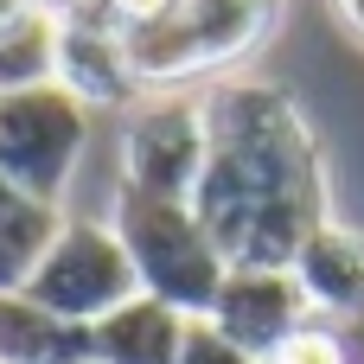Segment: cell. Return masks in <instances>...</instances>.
I'll return each mask as SVG.
<instances>
[{"label":"cell","mask_w":364,"mask_h":364,"mask_svg":"<svg viewBox=\"0 0 364 364\" xmlns=\"http://www.w3.org/2000/svg\"><path fill=\"white\" fill-rule=\"evenodd\" d=\"M205 96V173L192 192L230 269H288L294 250L333 224L320 134L307 128L294 90L269 77H218Z\"/></svg>","instance_id":"1"},{"label":"cell","mask_w":364,"mask_h":364,"mask_svg":"<svg viewBox=\"0 0 364 364\" xmlns=\"http://www.w3.org/2000/svg\"><path fill=\"white\" fill-rule=\"evenodd\" d=\"M282 19V0H173L160 19L122 26L128 70L141 90H179L243 64Z\"/></svg>","instance_id":"2"},{"label":"cell","mask_w":364,"mask_h":364,"mask_svg":"<svg viewBox=\"0 0 364 364\" xmlns=\"http://www.w3.org/2000/svg\"><path fill=\"white\" fill-rule=\"evenodd\" d=\"M109 224L134 262V282L141 294L166 301L173 314L186 320H205L230 262L218 256L211 230L198 224V211L186 198H154V192H134V186H115V205H109Z\"/></svg>","instance_id":"3"},{"label":"cell","mask_w":364,"mask_h":364,"mask_svg":"<svg viewBox=\"0 0 364 364\" xmlns=\"http://www.w3.org/2000/svg\"><path fill=\"white\" fill-rule=\"evenodd\" d=\"M90 102H77L64 83L38 90H0V179L64 205V186L83 166L90 147Z\"/></svg>","instance_id":"4"},{"label":"cell","mask_w":364,"mask_h":364,"mask_svg":"<svg viewBox=\"0 0 364 364\" xmlns=\"http://www.w3.org/2000/svg\"><path fill=\"white\" fill-rule=\"evenodd\" d=\"M26 294L70 326H96L102 314L128 307L141 294V282H134V262L109 218H64V230L45 250V262L32 269Z\"/></svg>","instance_id":"5"},{"label":"cell","mask_w":364,"mask_h":364,"mask_svg":"<svg viewBox=\"0 0 364 364\" xmlns=\"http://www.w3.org/2000/svg\"><path fill=\"white\" fill-rule=\"evenodd\" d=\"M205 96L192 90H154L128 109L122 122V179L115 186H134V192H154V198H186L198 192V173H205Z\"/></svg>","instance_id":"6"},{"label":"cell","mask_w":364,"mask_h":364,"mask_svg":"<svg viewBox=\"0 0 364 364\" xmlns=\"http://www.w3.org/2000/svg\"><path fill=\"white\" fill-rule=\"evenodd\" d=\"M205 320H211L237 352H250V358L269 364L294 333L314 326V307H307L294 269H230Z\"/></svg>","instance_id":"7"},{"label":"cell","mask_w":364,"mask_h":364,"mask_svg":"<svg viewBox=\"0 0 364 364\" xmlns=\"http://www.w3.org/2000/svg\"><path fill=\"white\" fill-rule=\"evenodd\" d=\"M58 83L90 102V109H134L141 102V83L128 70V45H122V26L109 19H64V38H58Z\"/></svg>","instance_id":"8"},{"label":"cell","mask_w":364,"mask_h":364,"mask_svg":"<svg viewBox=\"0 0 364 364\" xmlns=\"http://www.w3.org/2000/svg\"><path fill=\"white\" fill-rule=\"evenodd\" d=\"M294 282L314 307V320H346L364 314V237L352 224H320L301 250H294Z\"/></svg>","instance_id":"9"},{"label":"cell","mask_w":364,"mask_h":364,"mask_svg":"<svg viewBox=\"0 0 364 364\" xmlns=\"http://www.w3.org/2000/svg\"><path fill=\"white\" fill-rule=\"evenodd\" d=\"M186 314H173L154 294H134L128 307L102 314L90 326V358L96 364H179L186 352Z\"/></svg>","instance_id":"10"},{"label":"cell","mask_w":364,"mask_h":364,"mask_svg":"<svg viewBox=\"0 0 364 364\" xmlns=\"http://www.w3.org/2000/svg\"><path fill=\"white\" fill-rule=\"evenodd\" d=\"M58 230H64V205H51V198L26 192V186L0 179V294H13V288L32 282V269L45 262V250L58 243Z\"/></svg>","instance_id":"11"},{"label":"cell","mask_w":364,"mask_h":364,"mask_svg":"<svg viewBox=\"0 0 364 364\" xmlns=\"http://www.w3.org/2000/svg\"><path fill=\"white\" fill-rule=\"evenodd\" d=\"M90 358V326L58 320L26 288L0 294V364H77Z\"/></svg>","instance_id":"12"},{"label":"cell","mask_w":364,"mask_h":364,"mask_svg":"<svg viewBox=\"0 0 364 364\" xmlns=\"http://www.w3.org/2000/svg\"><path fill=\"white\" fill-rule=\"evenodd\" d=\"M58 38H64V19L51 6H26L0 19V90L58 83Z\"/></svg>","instance_id":"13"},{"label":"cell","mask_w":364,"mask_h":364,"mask_svg":"<svg viewBox=\"0 0 364 364\" xmlns=\"http://www.w3.org/2000/svg\"><path fill=\"white\" fill-rule=\"evenodd\" d=\"M179 364H262V358L237 352L211 320H192V326H186V352H179Z\"/></svg>","instance_id":"14"},{"label":"cell","mask_w":364,"mask_h":364,"mask_svg":"<svg viewBox=\"0 0 364 364\" xmlns=\"http://www.w3.org/2000/svg\"><path fill=\"white\" fill-rule=\"evenodd\" d=\"M269 364H346V352H339L333 326H326V320H314L307 333H294V339H288Z\"/></svg>","instance_id":"15"},{"label":"cell","mask_w":364,"mask_h":364,"mask_svg":"<svg viewBox=\"0 0 364 364\" xmlns=\"http://www.w3.org/2000/svg\"><path fill=\"white\" fill-rule=\"evenodd\" d=\"M173 0H96V19L109 26H141V19H160Z\"/></svg>","instance_id":"16"},{"label":"cell","mask_w":364,"mask_h":364,"mask_svg":"<svg viewBox=\"0 0 364 364\" xmlns=\"http://www.w3.org/2000/svg\"><path fill=\"white\" fill-rule=\"evenodd\" d=\"M326 326H333V339H339L346 364H364V314H346V320H326Z\"/></svg>","instance_id":"17"},{"label":"cell","mask_w":364,"mask_h":364,"mask_svg":"<svg viewBox=\"0 0 364 364\" xmlns=\"http://www.w3.org/2000/svg\"><path fill=\"white\" fill-rule=\"evenodd\" d=\"M333 6H339V19H346V32H352V38L364 45V0H333Z\"/></svg>","instance_id":"18"},{"label":"cell","mask_w":364,"mask_h":364,"mask_svg":"<svg viewBox=\"0 0 364 364\" xmlns=\"http://www.w3.org/2000/svg\"><path fill=\"white\" fill-rule=\"evenodd\" d=\"M26 6H38V0H0V19H13V13H26Z\"/></svg>","instance_id":"19"},{"label":"cell","mask_w":364,"mask_h":364,"mask_svg":"<svg viewBox=\"0 0 364 364\" xmlns=\"http://www.w3.org/2000/svg\"><path fill=\"white\" fill-rule=\"evenodd\" d=\"M77 364H96V358H77Z\"/></svg>","instance_id":"20"}]
</instances>
